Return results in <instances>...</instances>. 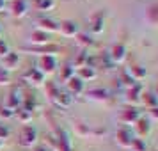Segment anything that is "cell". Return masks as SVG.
I'll list each match as a JSON object with an SVG mask.
<instances>
[{
	"label": "cell",
	"instance_id": "cb8c5ba5",
	"mask_svg": "<svg viewBox=\"0 0 158 151\" xmlns=\"http://www.w3.org/2000/svg\"><path fill=\"white\" fill-rule=\"evenodd\" d=\"M96 75H98V71H96V68H89V66H84V68H80L78 69V77L82 80H93L96 78Z\"/></svg>",
	"mask_w": 158,
	"mask_h": 151
},
{
	"label": "cell",
	"instance_id": "9c48e42d",
	"mask_svg": "<svg viewBox=\"0 0 158 151\" xmlns=\"http://www.w3.org/2000/svg\"><path fill=\"white\" fill-rule=\"evenodd\" d=\"M29 6H30V0H15V4H13V15L16 18H23L29 13Z\"/></svg>",
	"mask_w": 158,
	"mask_h": 151
},
{
	"label": "cell",
	"instance_id": "7a4b0ae2",
	"mask_svg": "<svg viewBox=\"0 0 158 151\" xmlns=\"http://www.w3.org/2000/svg\"><path fill=\"white\" fill-rule=\"evenodd\" d=\"M20 146L23 148H32L37 142V128L34 124H25L20 132Z\"/></svg>",
	"mask_w": 158,
	"mask_h": 151
},
{
	"label": "cell",
	"instance_id": "b9f144b4",
	"mask_svg": "<svg viewBox=\"0 0 158 151\" xmlns=\"http://www.w3.org/2000/svg\"><path fill=\"white\" fill-rule=\"evenodd\" d=\"M0 36H2V27H0Z\"/></svg>",
	"mask_w": 158,
	"mask_h": 151
},
{
	"label": "cell",
	"instance_id": "7c38bea8",
	"mask_svg": "<svg viewBox=\"0 0 158 151\" xmlns=\"http://www.w3.org/2000/svg\"><path fill=\"white\" fill-rule=\"evenodd\" d=\"M43 73H53L57 69V59L53 55H44L41 59V68H39Z\"/></svg>",
	"mask_w": 158,
	"mask_h": 151
},
{
	"label": "cell",
	"instance_id": "f35d334b",
	"mask_svg": "<svg viewBox=\"0 0 158 151\" xmlns=\"http://www.w3.org/2000/svg\"><path fill=\"white\" fill-rule=\"evenodd\" d=\"M149 112H151V115H153V117H156V119H158V107H155V108H151Z\"/></svg>",
	"mask_w": 158,
	"mask_h": 151
},
{
	"label": "cell",
	"instance_id": "4fadbf2b",
	"mask_svg": "<svg viewBox=\"0 0 158 151\" xmlns=\"http://www.w3.org/2000/svg\"><path fill=\"white\" fill-rule=\"evenodd\" d=\"M68 89H69V94H75V96H78L82 91H84V80L80 78V77H71V78L68 80Z\"/></svg>",
	"mask_w": 158,
	"mask_h": 151
},
{
	"label": "cell",
	"instance_id": "ab89813d",
	"mask_svg": "<svg viewBox=\"0 0 158 151\" xmlns=\"http://www.w3.org/2000/svg\"><path fill=\"white\" fill-rule=\"evenodd\" d=\"M4 7H6V0H0V13L4 11Z\"/></svg>",
	"mask_w": 158,
	"mask_h": 151
},
{
	"label": "cell",
	"instance_id": "30bf717a",
	"mask_svg": "<svg viewBox=\"0 0 158 151\" xmlns=\"http://www.w3.org/2000/svg\"><path fill=\"white\" fill-rule=\"evenodd\" d=\"M140 119V112L137 110L135 107H128L126 110H123L121 114V121L123 123H128V124H133Z\"/></svg>",
	"mask_w": 158,
	"mask_h": 151
},
{
	"label": "cell",
	"instance_id": "f546056e",
	"mask_svg": "<svg viewBox=\"0 0 158 151\" xmlns=\"http://www.w3.org/2000/svg\"><path fill=\"white\" fill-rule=\"evenodd\" d=\"M98 62H100L105 69H114V62H112V59H110V55H108V52L103 53L101 57H98Z\"/></svg>",
	"mask_w": 158,
	"mask_h": 151
},
{
	"label": "cell",
	"instance_id": "f1b7e54d",
	"mask_svg": "<svg viewBox=\"0 0 158 151\" xmlns=\"http://www.w3.org/2000/svg\"><path fill=\"white\" fill-rule=\"evenodd\" d=\"M71 77H75V68H73V64H66L62 68V71H60V78L64 82H68Z\"/></svg>",
	"mask_w": 158,
	"mask_h": 151
},
{
	"label": "cell",
	"instance_id": "83f0119b",
	"mask_svg": "<svg viewBox=\"0 0 158 151\" xmlns=\"http://www.w3.org/2000/svg\"><path fill=\"white\" fill-rule=\"evenodd\" d=\"M87 57H89V53H87V50H82L78 53V57L75 59V64H73V68H84L85 66V62H87Z\"/></svg>",
	"mask_w": 158,
	"mask_h": 151
},
{
	"label": "cell",
	"instance_id": "d4e9b609",
	"mask_svg": "<svg viewBox=\"0 0 158 151\" xmlns=\"http://www.w3.org/2000/svg\"><path fill=\"white\" fill-rule=\"evenodd\" d=\"M119 82H121L123 86H126L128 89H130L131 86H135V84H137V80L133 78L131 75H130V71L126 69V68H124V69H121V77H119Z\"/></svg>",
	"mask_w": 158,
	"mask_h": 151
},
{
	"label": "cell",
	"instance_id": "ee69618b",
	"mask_svg": "<svg viewBox=\"0 0 158 151\" xmlns=\"http://www.w3.org/2000/svg\"><path fill=\"white\" fill-rule=\"evenodd\" d=\"M156 98H158V89H156Z\"/></svg>",
	"mask_w": 158,
	"mask_h": 151
},
{
	"label": "cell",
	"instance_id": "e575fe53",
	"mask_svg": "<svg viewBox=\"0 0 158 151\" xmlns=\"http://www.w3.org/2000/svg\"><path fill=\"white\" fill-rule=\"evenodd\" d=\"M15 114H16V110H15V108L7 107V105H6V107H0V115H2V117H6V119L13 117Z\"/></svg>",
	"mask_w": 158,
	"mask_h": 151
},
{
	"label": "cell",
	"instance_id": "8fae6325",
	"mask_svg": "<svg viewBox=\"0 0 158 151\" xmlns=\"http://www.w3.org/2000/svg\"><path fill=\"white\" fill-rule=\"evenodd\" d=\"M25 50H30V52H34V53H43V57L44 55H53V53H57L60 48H59L57 44H41V46H34V48H25Z\"/></svg>",
	"mask_w": 158,
	"mask_h": 151
},
{
	"label": "cell",
	"instance_id": "d6986e66",
	"mask_svg": "<svg viewBox=\"0 0 158 151\" xmlns=\"http://www.w3.org/2000/svg\"><path fill=\"white\" fill-rule=\"evenodd\" d=\"M87 96H89V98H93V100H98V101H107L108 98H110L108 91H107V89H103V87H96V89L87 91Z\"/></svg>",
	"mask_w": 158,
	"mask_h": 151
},
{
	"label": "cell",
	"instance_id": "4dcf8cb0",
	"mask_svg": "<svg viewBox=\"0 0 158 151\" xmlns=\"http://www.w3.org/2000/svg\"><path fill=\"white\" fill-rule=\"evenodd\" d=\"M148 20L151 23L158 25V4H153L149 9H148Z\"/></svg>",
	"mask_w": 158,
	"mask_h": 151
},
{
	"label": "cell",
	"instance_id": "60d3db41",
	"mask_svg": "<svg viewBox=\"0 0 158 151\" xmlns=\"http://www.w3.org/2000/svg\"><path fill=\"white\" fill-rule=\"evenodd\" d=\"M34 151H48V149H46V148H36Z\"/></svg>",
	"mask_w": 158,
	"mask_h": 151
},
{
	"label": "cell",
	"instance_id": "836d02e7",
	"mask_svg": "<svg viewBox=\"0 0 158 151\" xmlns=\"http://www.w3.org/2000/svg\"><path fill=\"white\" fill-rule=\"evenodd\" d=\"M9 82H11V73H9L6 68L0 66V86H6Z\"/></svg>",
	"mask_w": 158,
	"mask_h": 151
},
{
	"label": "cell",
	"instance_id": "6da1fadb",
	"mask_svg": "<svg viewBox=\"0 0 158 151\" xmlns=\"http://www.w3.org/2000/svg\"><path fill=\"white\" fill-rule=\"evenodd\" d=\"M53 130H55V141H57L59 151H73L69 132L64 126H60V124H53Z\"/></svg>",
	"mask_w": 158,
	"mask_h": 151
},
{
	"label": "cell",
	"instance_id": "1f68e13d",
	"mask_svg": "<svg viewBox=\"0 0 158 151\" xmlns=\"http://www.w3.org/2000/svg\"><path fill=\"white\" fill-rule=\"evenodd\" d=\"M15 115H18V119L22 123H29V121H32V114H30L29 110H25V108H16V114Z\"/></svg>",
	"mask_w": 158,
	"mask_h": 151
},
{
	"label": "cell",
	"instance_id": "5b68a950",
	"mask_svg": "<svg viewBox=\"0 0 158 151\" xmlns=\"http://www.w3.org/2000/svg\"><path fill=\"white\" fill-rule=\"evenodd\" d=\"M108 55H110V59H112V62H114V64L123 62V61L126 59V46H124V43L114 44V46H112V50L108 52Z\"/></svg>",
	"mask_w": 158,
	"mask_h": 151
},
{
	"label": "cell",
	"instance_id": "74e56055",
	"mask_svg": "<svg viewBox=\"0 0 158 151\" xmlns=\"http://www.w3.org/2000/svg\"><path fill=\"white\" fill-rule=\"evenodd\" d=\"M9 133H11V130H9L7 126H2V124H0V141H2V142H4V139L9 137Z\"/></svg>",
	"mask_w": 158,
	"mask_h": 151
},
{
	"label": "cell",
	"instance_id": "d6a6232c",
	"mask_svg": "<svg viewBox=\"0 0 158 151\" xmlns=\"http://www.w3.org/2000/svg\"><path fill=\"white\" fill-rule=\"evenodd\" d=\"M77 37H78V43L82 44V46H93V44H94L93 36H89V34H84V32H80Z\"/></svg>",
	"mask_w": 158,
	"mask_h": 151
},
{
	"label": "cell",
	"instance_id": "3957f363",
	"mask_svg": "<svg viewBox=\"0 0 158 151\" xmlns=\"http://www.w3.org/2000/svg\"><path fill=\"white\" fill-rule=\"evenodd\" d=\"M59 32L66 37H75L80 34V25L73 20H64L62 23H59Z\"/></svg>",
	"mask_w": 158,
	"mask_h": 151
},
{
	"label": "cell",
	"instance_id": "44dd1931",
	"mask_svg": "<svg viewBox=\"0 0 158 151\" xmlns=\"http://www.w3.org/2000/svg\"><path fill=\"white\" fill-rule=\"evenodd\" d=\"M126 69H128L130 75H131L135 80H142V78H146V75H148L146 68H142L140 64H131L130 68H126Z\"/></svg>",
	"mask_w": 158,
	"mask_h": 151
},
{
	"label": "cell",
	"instance_id": "603a6c76",
	"mask_svg": "<svg viewBox=\"0 0 158 151\" xmlns=\"http://www.w3.org/2000/svg\"><path fill=\"white\" fill-rule=\"evenodd\" d=\"M32 2L37 11H52L55 7V0H32Z\"/></svg>",
	"mask_w": 158,
	"mask_h": 151
},
{
	"label": "cell",
	"instance_id": "d590c367",
	"mask_svg": "<svg viewBox=\"0 0 158 151\" xmlns=\"http://www.w3.org/2000/svg\"><path fill=\"white\" fill-rule=\"evenodd\" d=\"M131 148H133V149H137V151H146V142H144L142 139H133Z\"/></svg>",
	"mask_w": 158,
	"mask_h": 151
},
{
	"label": "cell",
	"instance_id": "ac0fdd59",
	"mask_svg": "<svg viewBox=\"0 0 158 151\" xmlns=\"http://www.w3.org/2000/svg\"><path fill=\"white\" fill-rule=\"evenodd\" d=\"M30 41L36 44H48L50 43V36H48V32H44V30H34L32 34H30Z\"/></svg>",
	"mask_w": 158,
	"mask_h": 151
},
{
	"label": "cell",
	"instance_id": "8d00e7d4",
	"mask_svg": "<svg viewBox=\"0 0 158 151\" xmlns=\"http://www.w3.org/2000/svg\"><path fill=\"white\" fill-rule=\"evenodd\" d=\"M9 44L4 41V39H0V57H4V55H7L9 53Z\"/></svg>",
	"mask_w": 158,
	"mask_h": 151
},
{
	"label": "cell",
	"instance_id": "484cf974",
	"mask_svg": "<svg viewBox=\"0 0 158 151\" xmlns=\"http://www.w3.org/2000/svg\"><path fill=\"white\" fill-rule=\"evenodd\" d=\"M59 91H60V89L57 87V84H55V82H46V96H48V100H50L52 103L55 101Z\"/></svg>",
	"mask_w": 158,
	"mask_h": 151
},
{
	"label": "cell",
	"instance_id": "4316f807",
	"mask_svg": "<svg viewBox=\"0 0 158 151\" xmlns=\"http://www.w3.org/2000/svg\"><path fill=\"white\" fill-rule=\"evenodd\" d=\"M140 100L146 103V105H149L151 108H155V107H158V98H156V94H153V93H146V94H142V98Z\"/></svg>",
	"mask_w": 158,
	"mask_h": 151
},
{
	"label": "cell",
	"instance_id": "ba28073f",
	"mask_svg": "<svg viewBox=\"0 0 158 151\" xmlns=\"http://www.w3.org/2000/svg\"><path fill=\"white\" fill-rule=\"evenodd\" d=\"M53 105L59 108H69L73 105V96L68 91H59L57 98H55V101H53Z\"/></svg>",
	"mask_w": 158,
	"mask_h": 151
},
{
	"label": "cell",
	"instance_id": "52a82bcc",
	"mask_svg": "<svg viewBox=\"0 0 158 151\" xmlns=\"http://www.w3.org/2000/svg\"><path fill=\"white\" fill-rule=\"evenodd\" d=\"M117 142L121 144L123 148H131V142H133V133H131V130L128 128H121V130H117Z\"/></svg>",
	"mask_w": 158,
	"mask_h": 151
},
{
	"label": "cell",
	"instance_id": "2e32d148",
	"mask_svg": "<svg viewBox=\"0 0 158 151\" xmlns=\"http://www.w3.org/2000/svg\"><path fill=\"white\" fill-rule=\"evenodd\" d=\"M37 23H39L41 30H44V32H59V23L55 20H52V18L43 16V18H39Z\"/></svg>",
	"mask_w": 158,
	"mask_h": 151
},
{
	"label": "cell",
	"instance_id": "277c9868",
	"mask_svg": "<svg viewBox=\"0 0 158 151\" xmlns=\"http://www.w3.org/2000/svg\"><path fill=\"white\" fill-rule=\"evenodd\" d=\"M103 29H105V11H96L91 18V32L101 34Z\"/></svg>",
	"mask_w": 158,
	"mask_h": 151
},
{
	"label": "cell",
	"instance_id": "e0dca14e",
	"mask_svg": "<svg viewBox=\"0 0 158 151\" xmlns=\"http://www.w3.org/2000/svg\"><path fill=\"white\" fill-rule=\"evenodd\" d=\"M140 96H142V86L140 84H135L128 89V94H126V100L130 103H139L140 101Z\"/></svg>",
	"mask_w": 158,
	"mask_h": 151
},
{
	"label": "cell",
	"instance_id": "7bdbcfd3",
	"mask_svg": "<svg viewBox=\"0 0 158 151\" xmlns=\"http://www.w3.org/2000/svg\"><path fill=\"white\" fill-rule=\"evenodd\" d=\"M2 144H4V142H2V141H0V148H2Z\"/></svg>",
	"mask_w": 158,
	"mask_h": 151
},
{
	"label": "cell",
	"instance_id": "8992f818",
	"mask_svg": "<svg viewBox=\"0 0 158 151\" xmlns=\"http://www.w3.org/2000/svg\"><path fill=\"white\" fill-rule=\"evenodd\" d=\"M23 103V91L22 87H13L11 93H9V101H7V107L11 108H20Z\"/></svg>",
	"mask_w": 158,
	"mask_h": 151
},
{
	"label": "cell",
	"instance_id": "5bb4252c",
	"mask_svg": "<svg viewBox=\"0 0 158 151\" xmlns=\"http://www.w3.org/2000/svg\"><path fill=\"white\" fill-rule=\"evenodd\" d=\"M2 62H4V66L2 68H6V69H15L16 66H18V62H20V53H16V52H9L7 55H4L2 57Z\"/></svg>",
	"mask_w": 158,
	"mask_h": 151
},
{
	"label": "cell",
	"instance_id": "9a60e30c",
	"mask_svg": "<svg viewBox=\"0 0 158 151\" xmlns=\"http://www.w3.org/2000/svg\"><path fill=\"white\" fill-rule=\"evenodd\" d=\"M23 78H27L29 82H32V84H43L44 82V73L41 71L39 68H30L29 71L25 73Z\"/></svg>",
	"mask_w": 158,
	"mask_h": 151
},
{
	"label": "cell",
	"instance_id": "ffe728a7",
	"mask_svg": "<svg viewBox=\"0 0 158 151\" xmlns=\"http://www.w3.org/2000/svg\"><path fill=\"white\" fill-rule=\"evenodd\" d=\"M37 107V98L36 94H27V96H23V103H22V108H25V110H29L30 114L36 110Z\"/></svg>",
	"mask_w": 158,
	"mask_h": 151
},
{
	"label": "cell",
	"instance_id": "7402d4cb",
	"mask_svg": "<svg viewBox=\"0 0 158 151\" xmlns=\"http://www.w3.org/2000/svg\"><path fill=\"white\" fill-rule=\"evenodd\" d=\"M149 132H151V123L148 121V119L140 117V119L137 121V133H139L140 137H146Z\"/></svg>",
	"mask_w": 158,
	"mask_h": 151
}]
</instances>
